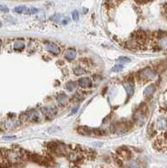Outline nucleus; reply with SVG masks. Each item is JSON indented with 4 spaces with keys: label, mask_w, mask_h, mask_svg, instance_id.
<instances>
[{
    "label": "nucleus",
    "mask_w": 167,
    "mask_h": 168,
    "mask_svg": "<svg viewBox=\"0 0 167 168\" xmlns=\"http://www.w3.org/2000/svg\"><path fill=\"white\" fill-rule=\"evenodd\" d=\"M156 75V72L152 70L150 67H146V68L141 70L139 72L140 80H142V81H150V80H153L154 78H155Z\"/></svg>",
    "instance_id": "f257e3e1"
},
{
    "label": "nucleus",
    "mask_w": 167,
    "mask_h": 168,
    "mask_svg": "<svg viewBox=\"0 0 167 168\" xmlns=\"http://www.w3.org/2000/svg\"><path fill=\"white\" fill-rule=\"evenodd\" d=\"M157 47L161 51H167V33H160L158 34Z\"/></svg>",
    "instance_id": "f03ea898"
},
{
    "label": "nucleus",
    "mask_w": 167,
    "mask_h": 168,
    "mask_svg": "<svg viewBox=\"0 0 167 168\" xmlns=\"http://www.w3.org/2000/svg\"><path fill=\"white\" fill-rule=\"evenodd\" d=\"M128 130H129V125L125 122L118 123L115 125H113V132L117 134H123V133H126Z\"/></svg>",
    "instance_id": "7ed1b4c3"
},
{
    "label": "nucleus",
    "mask_w": 167,
    "mask_h": 168,
    "mask_svg": "<svg viewBox=\"0 0 167 168\" xmlns=\"http://www.w3.org/2000/svg\"><path fill=\"white\" fill-rule=\"evenodd\" d=\"M145 118H146L145 113L142 109H139L133 114V120H135L139 124H143L145 121Z\"/></svg>",
    "instance_id": "20e7f679"
},
{
    "label": "nucleus",
    "mask_w": 167,
    "mask_h": 168,
    "mask_svg": "<svg viewBox=\"0 0 167 168\" xmlns=\"http://www.w3.org/2000/svg\"><path fill=\"white\" fill-rule=\"evenodd\" d=\"M118 154L119 155V158L129 161L131 158V152L128 148H120L118 151Z\"/></svg>",
    "instance_id": "39448f33"
},
{
    "label": "nucleus",
    "mask_w": 167,
    "mask_h": 168,
    "mask_svg": "<svg viewBox=\"0 0 167 168\" xmlns=\"http://www.w3.org/2000/svg\"><path fill=\"white\" fill-rule=\"evenodd\" d=\"M41 110V113L46 117H52L56 113V109L54 107H42Z\"/></svg>",
    "instance_id": "423d86ee"
},
{
    "label": "nucleus",
    "mask_w": 167,
    "mask_h": 168,
    "mask_svg": "<svg viewBox=\"0 0 167 168\" xmlns=\"http://www.w3.org/2000/svg\"><path fill=\"white\" fill-rule=\"evenodd\" d=\"M156 128L159 130H163L167 128V119L165 116H160L156 121Z\"/></svg>",
    "instance_id": "0eeeda50"
},
{
    "label": "nucleus",
    "mask_w": 167,
    "mask_h": 168,
    "mask_svg": "<svg viewBox=\"0 0 167 168\" xmlns=\"http://www.w3.org/2000/svg\"><path fill=\"white\" fill-rule=\"evenodd\" d=\"M46 49H47L48 52H50L54 55H58L61 52L58 45H55V43H52V42H49L46 44Z\"/></svg>",
    "instance_id": "6e6552de"
},
{
    "label": "nucleus",
    "mask_w": 167,
    "mask_h": 168,
    "mask_svg": "<svg viewBox=\"0 0 167 168\" xmlns=\"http://www.w3.org/2000/svg\"><path fill=\"white\" fill-rule=\"evenodd\" d=\"M123 86H124V88L126 90L128 97L130 98V97L133 95V92H134V87H133V82H131V81H127V82L123 84Z\"/></svg>",
    "instance_id": "1a4fd4ad"
},
{
    "label": "nucleus",
    "mask_w": 167,
    "mask_h": 168,
    "mask_svg": "<svg viewBox=\"0 0 167 168\" xmlns=\"http://www.w3.org/2000/svg\"><path fill=\"white\" fill-rule=\"evenodd\" d=\"M28 115H29V120L31 122H38L40 120V116L39 113H37V111L35 110H30L28 111Z\"/></svg>",
    "instance_id": "9d476101"
},
{
    "label": "nucleus",
    "mask_w": 167,
    "mask_h": 168,
    "mask_svg": "<svg viewBox=\"0 0 167 168\" xmlns=\"http://www.w3.org/2000/svg\"><path fill=\"white\" fill-rule=\"evenodd\" d=\"M56 100H57V103L61 106H65L66 103H67V101H68V97L66 96L65 93H61L57 96Z\"/></svg>",
    "instance_id": "9b49d317"
},
{
    "label": "nucleus",
    "mask_w": 167,
    "mask_h": 168,
    "mask_svg": "<svg viewBox=\"0 0 167 168\" xmlns=\"http://www.w3.org/2000/svg\"><path fill=\"white\" fill-rule=\"evenodd\" d=\"M79 86L82 88H89L92 85V82L90 81V79L87 77H83V78L79 80Z\"/></svg>",
    "instance_id": "f8f14e48"
},
{
    "label": "nucleus",
    "mask_w": 167,
    "mask_h": 168,
    "mask_svg": "<svg viewBox=\"0 0 167 168\" xmlns=\"http://www.w3.org/2000/svg\"><path fill=\"white\" fill-rule=\"evenodd\" d=\"M155 91V85H149L146 88L144 91V94L145 97H150L152 96Z\"/></svg>",
    "instance_id": "ddd939ff"
},
{
    "label": "nucleus",
    "mask_w": 167,
    "mask_h": 168,
    "mask_svg": "<svg viewBox=\"0 0 167 168\" xmlns=\"http://www.w3.org/2000/svg\"><path fill=\"white\" fill-rule=\"evenodd\" d=\"M76 56V52L75 50H72V49H70L68 50L66 53L65 54L66 59H67L68 61H72L74 60Z\"/></svg>",
    "instance_id": "4468645a"
},
{
    "label": "nucleus",
    "mask_w": 167,
    "mask_h": 168,
    "mask_svg": "<svg viewBox=\"0 0 167 168\" xmlns=\"http://www.w3.org/2000/svg\"><path fill=\"white\" fill-rule=\"evenodd\" d=\"M20 122H18L15 120H9L7 122H5V128L6 129H12V128L17 126Z\"/></svg>",
    "instance_id": "2eb2a0df"
},
{
    "label": "nucleus",
    "mask_w": 167,
    "mask_h": 168,
    "mask_svg": "<svg viewBox=\"0 0 167 168\" xmlns=\"http://www.w3.org/2000/svg\"><path fill=\"white\" fill-rule=\"evenodd\" d=\"M24 48V43L23 41H18L14 44V50L17 52H20Z\"/></svg>",
    "instance_id": "dca6fc26"
},
{
    "label": "nucleus",
    "mask_w": 167,
    "mask_h": 168,
    "mask_svg": "<svg viewBox=\"0 0 167 168\" xmlns=\"http://www.w3.org/2000/svg\"><path fill=\"white\" fill-rule=\"evenodd\" d=\"M126 168H140V162L138 161H131L127 164Z\"/></svg>",
    "instance_id": "f3484780"
},
{
    "label": "nucleus",
    "mask_w": 167,
    "mask_h": 168,
    "mask_svg": "<svg viewBox=\"0 0 167 168\" xmlns=\"http://www.w3.org/2000/svg\"><path fill=\"white\" fill-rule=\"evenodd\" d=\"M28 10V8L25 6H18L14 8V12H16L18 14H22V13H26Z\"/></svg>",
    "instance_id": "a211bd4d"
},
{
    "label": "nucleus",
    "mask_w": 167,
    "mask_h": 168,
    "mask_svg": "<svg viewBox=\"0 0 167 168\" xmlns=\"http://www.w3.org/2000/svg\"><path fill=\"white\" fill-rule=\"evenodd\" d=\"M76 85L74 82H69L66 85V88L68 91H73L76 88Z\"/></svg>",
    "instance_id": "6ab92c4d"
},
{
    "label": "nucleus",
    "mask_w": 167,
    "mask_h": 168,
    "mask_svg": "<svg viewBox=\"0 0 167 168\" xmlns=\"http://www.w3.org/2000/svg\"><path fill=\"white\" fill-rule=\"evenodd\" d=\"M28 120H29V115H28L27 112L21 113L20 116V121L25 123V122H27Z\"/></svg>",
    "instance_id": "aec40b11"
},
{
    "label": "nucleus",
    "mask_w": 167,
    "mask_h": 168,
    "mask_svg": "<svg viewBox=\"0 0 167 168\" xmlns=\"http://www.w3.org/2000/svg\"><path fill=\"white\" fill-rule=\"evenodd\" d=\"M74 73H75L76 76H81L85 73V71H84L82 67L78 66V67H76V68L74 69Z\"/></svg>",
    "instance_id": "412c9836"
},
{
    "label": "nucleus",
    "mask_w": 167,
    "mask_h": 168,
    "mask_svg": "<svg viewBox=\"0 0 167 168\" xmlns=\"http://www.w3.org/2000/svg\"><path fill=\"white\" fill-rule=\"evenodd\" d=\"M123 70V66L122 65H116L114 66L113 67V69H112V71L114 72H120V71H122Z\"/></svg>",
    "instance_id": "4be33fe9"
},
{
    "label": "nucleus",
    "mask_w": 167,
    "mask_h": 168,
    "mask_svg": "<svg viewBox=\"0 0 167 168\" xmlns=\"http://www.w3.org/2000/svg\"><path fill=\"white\" fill-rule=\"evenodd\" d=\"M38 12L37 9H35V8H31V9H28L27 12L25 13V14H36Z\"/></svg>",
    "instance_id": "5701e85b"
},
{
    "label": "nucleus",
    "mask_w": 167,
    "mask_h": 168,
    "mask_svg": "<svg viewBox=\"0 0 167 168\" xmlns=\"http://www.w3.org/2000/svg\"><path fill=\"white\" fill-rule=\"evenodd\" d=\"M79 18V14H78V12L76 10L73 11L72 12V19H73V20L76 21L77 20H78Z\"/></svg>",
    "instance_id": "b1692460"
},
{
    "label": "nucleus",
    "mask_w": 167,
    "mask_h": 168,
    "mask_svg": "<svg viewBox=\"0 0 167 168\" xmlns=\"http://www.w3.org/2000/svg\"><path fill=\"white\" fill-rule=\"evenodd\" d=\"M118 62H130V59L128 58V57H125V56H122V57H119L118 59Z\"/></svg>",
    "instance_id": "393cba45"
},
{
    "label": "nucleus",
    "mask_w": 167,
    "mask_h": 168,
    "mask_svg": "<svg viewBox=\"0 0 167 168\" xmlns=\"http://www.w3.org/2000/svg\"><path fill=\"white\" fill-rule=\"evenodd\" d=\"M1 11L7 13V12H9V9H8L7 7H4V5H2V6H1Z\"/></svg>",
    "instance_id": "a878e982"
},
{
    "label": "nucleus",
    "mask_w": 167,
    "mask_h": 168,
    "mask_svg": "<svg viewBox=\"0 0 167 168\" xmlns=\"http://www.w3.org/2000/svg\"><path fill=\"white\" fill-rule=\"evenodd\" d=\"M78 107L76 106V107H75V108H74V109H72V112H71V113H72V114H74V113H76V112H77V110H78Z\"/></svg>",
    "instance_id": "bb28decb"
},
{
    "label": "nucleus",
    "mask_w": 167,
    "mask_h": 168,
    "mask_svg": "<svg viewBox=\"0 0 167 168\" xmlns=\"http://www.w3.org/2000/svg\"><path fill=\"white\" fill-rule=\"evenodd\" d=\"M15 136H5L3 139H5V140H9V139H15Z\"/></svg>",
    "instance_id": "cd10ccee"
},
{
    "label": "nucleus",
    "mask_w": 167,
    "mask_h": 168,
    "mask_svg": "<svg viewBox=\"0 0 167 168\" xmlns=\"http://www.w3.org/2000/svg\"><path fill=\"white\" fill-rule=\"evenodd\" d=\"M138 2H140V3H144V2H147V1H149V0H136Z\"/></svg>",
    "instance_id": "c85d7f7f"
},
{
    "label": "nucleus",
    "mask_w": 167,
    "mask_h": 168,
    "mask_svg": "<svg viewBox=\"0 0 167 168\" xmlns=\"http://www.w3.org/2000/svg\"><path fill=\"white\" fill-rule=\"evenodd\" d=\"M66 23H67V20H64V21H63V24H66Z\"/></svg>",
    "instance_id": "c756f323"
}]
</instances>
